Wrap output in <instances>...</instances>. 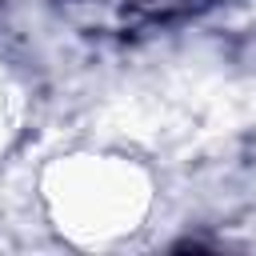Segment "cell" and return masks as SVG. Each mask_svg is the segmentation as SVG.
<instances>
[{"label": "cell", "mask_w": 256, "mask_h": 256, "mask_svg": "<svg viewBox=\"0 0 256 256\" xmlns=\"http://www.w3.org/2000/svg\"><path fill=\"white\" fill-rule=\"evenodd\" d=\"M24 120H28L24 84H20V76L0 60V156L12 152V144H16L20 132H24Z\"/></svg>", "instance_id": "7a4b0ae2"}, {"label": "cell", "mask_w": 256, "mask_h": 256, "mask_svg": "<svg viewBox=\"0 0 256 256\" xmlns=\"http://www.w3.org/2000/svg\"><path fill=\"white\" fill-rule=\"evenodd\" d=\"M52 228L76 248H112L144 228L156 204L152 172L124 152H68L40 172Z\"/></svg>", "instance_id": "6da1fadb"}]
</instances>
